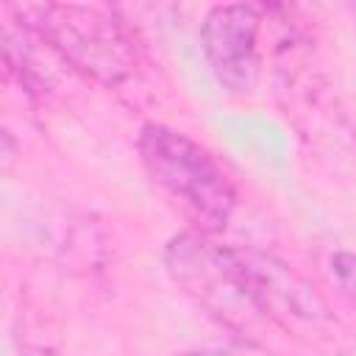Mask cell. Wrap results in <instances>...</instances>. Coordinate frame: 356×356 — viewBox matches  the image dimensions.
Returning a JSON list of instances; mask_svg holds the SVG:
<instances>
[{"label": "cell", "instance_id": "7a4b0ae2", "mask_svg": "<svg viewBox=\"0 0 356 356\" xmlns=\"http://www.w3.org/2000/svg\"><path fill=\"white\" fill-rule=\"evenodd\" d=\"M147 175L195 222L200 234L222 231L236 209V192L217 159L170 125H145L136 139Z\"/></svg>", "mask_w": 356, "mask_h": 356}, {"label": "cell", "instance_id": "52a82bcc", "mask_svg": "<svg viewBox=\"0 0 356 356\" xmlns=\"http://www.w3.org/2000/svg\"><path fill=\"white\" fill-rule=\"evenodd\" d=\"M175 356H234V353L214 350V348H200V350H184V353H175Z\"/></svg>", "mask_w": 356, "mask_h": 356}, {"label": "cell", "instance_id": "5b68a950", "mask_svg": "<svg viewBox=\"0 0 356 356\" xmlns=\"http://www.w3.org/2000/svg\"><path fill=\"white\" fill-rule=\"evenodd\" d=\"M261 11L248 3L214 6L200 22V47L214 78L231 92H250L259 78Z\"/></svg>", "mask_w": 356, "mask_h": 356}, {"label": "cell", "instance_id": "3957f363", "mask_svg": "<svg viewBox=\"0 0 356 356\" xmlns=\"http://www.w3.org/2000/svg\"><path fill=\"white\" fill-rule=\"evenodd\" d=\"M19 17L75 70L106 86H122L136 67V47L111 14L89 6H22Z\"/></svg>", "mask_w": 356, "mask_h": 356}, {"label": "cell", "instance_id": "8992f818", "mask_svg": "<svg viewBox=\"0 0 356 356\" xmlns=\"http://www.w3.org/2000/svg\"><path fill=\"white\" fill-rule=\"evenodd\" d=\"M328 275L339 295L356 306V250H339L328 259Z\"/></svg>", "mask_w": 356, "mask_h": 356}, {"label": "cell", "instance_id": "6da1fadb", "mask_svg": "<svg viewBox=\"0 0 356 356\" xmlns=\"http://www.w3.org/2000/svg\"><path fill=\"white\" fill-rule=\"evenodd\" d=\"M231 261L242 295L261 325L278 328L320 356L350 353L353 342L348 328L317 286L295 267L250 248H231Z\"/></svg>", "mask_w": 356, "mask_h": 356}, {"label": "cell", "instance_id": "277c9868", "mask_svg": "<svg viewBox=\"0 0 356 356\" xmlns=\"http://www.w3.org/2000/svg\"><path fill=\"white\" fill-rule=\"evenodd\" d=\"M164 267L170 278L220 323L242 334H250L261 325L236 281L231 248L211 242L209 234H178L164 250Z\"/></svg>", "mask_w": 356, "mask_h": 356}]
</instances>
